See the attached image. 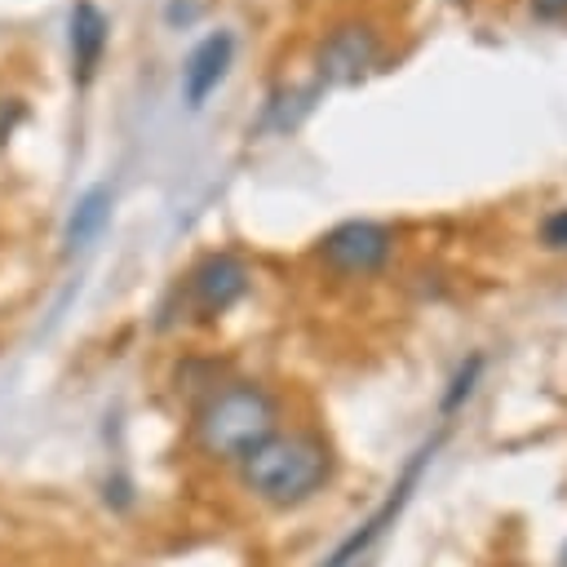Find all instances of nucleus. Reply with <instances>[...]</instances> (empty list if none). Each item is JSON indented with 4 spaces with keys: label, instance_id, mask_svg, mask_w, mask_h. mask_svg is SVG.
Masks as SVG:
<instances>
[{
    "label": "nucleus",
    "instance_id": "f257e3e1",
    "mask_svg": "<svg viewBox=\"0 0 567 567\" xmlns=\"http://www.w3.org/2000/svg\"><path fill=\"white\" fill-rule=\"evenodd\" d=\"M328 474H332V456L306 430H275L266 443H257L239 461L244 487L275 509H292L310 501L328 483Z\"/></svg>",
    "mask_w": 567,
    "mask_h": 567
},
{
    "label": "nucleus",
    "instance_id": "f03ea898",
    "mask_svg": "<svg viewBox=\"0 0 567 567\" xmlns=\"http://www.w3.org/2000/svg\"><path fill=\"white\" fill-rule=\"evenodd\" d=\"M275 430H279V408L252 381L213 390L195 412V443L204 456H217V461H244Z\"/></svg>",
    "mask_w": 567,
    "mask_h": 567
},
{
    "label": "nucleus",
    "instance_id": "7ed1b4c3",
    "mask_svg": "<svg viewBox=\"0 0 567 567\" xmlns=\"http://www.w3.org/2000/svg\"><path fill=\"white\" fill-rule=\"evenodd\" d=\"M434 447H439V439H430V443H421V447L412 452V461L403 465V474H399V483L390 487V496H385V501H381V505H377V509H372V514H368V518H363V523H359V527H354V532H350V536L328 554V563H323V567H354V563H359V558H363V554L385 536V527H394V518L403 514V505H408V496H412V487H416L421 470L430 465Z\"/></svg>",
    "mask_w": 567,
    "mask_h": 567
},
{
    "label": "nucleus",
    "instance_id": "20e7f679",
    "mask_svg": "<svg viewBox=\"0 0 567 567\" xmlns=\"http://www.w3.org/2000/svg\"><path fill=\"white\" fill-rule=\"evenodd\" d=\"M319 257L337 270V275H372L385 266L390 257V230L377 221H341L319 239Z\"/></svg>",
    "mask_w": 567,
    "mask_h": 567
},
{
    "label": "nucleus",
    "instance_id": "39448f33",
    "mask_svg": "<svg viewBox=\"0 0 567 567\" xmlns=\"http://www.w3.org/2000/svg\"><path fill=\"white\" fill-rule=\"evenodd\" d=\"M248 292V266L235 252H208L190 275H186V306L199 319L226 315L239 297Z\"/></svg>",
    "mask_w": 567,
    "mask_h": 567
},
{
    "label": "nucleus",
    "instance_id": "423d86ee",
    "mask_svg": "<svg viewBox=\"0 0 567 567\" xmlns=\"http://www.w3.org/2000/svg\"><path fill=\"white\" fill-rule=\"evenodd\" d=\"M230 58H235V35L230 31H208L182 62V93H186V106H204V97L226 80L230 71Z\"/></svg>",
    "mask_w": 567,
    "mask_h": 567
},
{
    "label": "nucleus",
    "instance_id": "0eeeda50",
    "mask_svg": "<svg viewBox=\"0 0 567 567\" xmlns=\"http://www.w3.org/2000/svg\"><path fill=\"white\" fill-rule=\"evenodd\" d=\"M377 62V35L368 27H337L328 40H323V53H319V75L332 80V84H350L359 80L368 66Z\"/></svg>",
    "mask_w": 567,
    "mask_h": 567
},
{
    "label": "nucleus",
    "instance_id": "6e6552de",
    "mask_svg": "<svg viewBox=\"0 0 567 567\" xmlns=\"http://www.w3.org/2000/svg\"><path fill=\"white\" fill-rule=\"evenodd\" d=\"M106 40H111L106 13L93 0H75V9H71V62H75L71 71H75V84L93 80V71L102 66Z\"/></svg>",
    "mask_w": 567,
    "mask_h": 567
},
{
    "label": "nucleus",
    "instance_id": "1a4fd4ad",
    "mask_svg": "<svg viewBox=\"0 0 567 567\" xmlns=\"http://www.w3.org/2000/svg\"><path fill=\"white\" fill-rule=\"evenodd\" d=\"M111 204H115L111 186H89V190L75 199V208H71V217H66V226H62V252H66V257H71V252H84V248L106 230Z\"/></svg>",
    "mask_w": 567,
    "mask_h": 567
},
{
    "label": "nucleus",
    "instance_id": "9d476101",
    "mask_svg": "<svg viewBox=\"0 0 567 567\" xmlns=\"http://www.w3.org/2000/svg\"><path fill=\"white\" fill-rule=\"evenodd\" d=\"M540 239H545L549 248H567V208H558V213H549V217L540 221Z\"/></svg>",
    "mask_w": 567,
    "mask_h": 567
},
{
    "label": "nucleus",
    "instance_id": "9b49d317",
    "mask_svg": "<svg viewBox=\"0 0 567 567\" xmlns=\"http://www.w3.org/2000/svg\"><path fill=\"white\" fill-rule=\"evenodd\" d=\"M478 368H483V359H470V368L456 377V385H452V394H447V408H456V403H461V394H470V381L478 377Z\"/></svg>",
    "mask_w": 567,
    "mask_h": 567
},
{
    "label": "nucleus",
    "instance_id": "f8f14e48",
    "mask_svg": "<svg viewBox=\"0 0 567 567\" xmlns=\"http://www.w3.org/2000/svg\"><path fill=\"white\" fill-rule=\"evenodd\" d=\"M532 13L536 18H563L567 13V0H532Z\"/></svg>",
    "mask_w": 567,
    "mask_h": 567
},
{
    "label": "nucleus",
    "instance_id": "ddd939ff",
    "mask_svg": "<svg viewBox=\"0 0 567 567\" xmlns=\"http://www.w3.org/2000/svg\"><path fill=\"white\" fill-rule=\"evenodd\" d=\"M563 567H567V549H563Z\"/></svg>",
    "mask_w": 567,
    "mask_h": 567
}]
</instances>
